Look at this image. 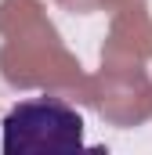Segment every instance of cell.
I'll return each mask as SVG.
<instances>
[{
  "mask_svg": "<svg viewBox=\"0 0 152 155\" xmlns=\"http://www.w3.org/2000/svg\"><path fill=\"white\" fill-rule=\"evenodd\" d=\"M76 148H83V116L62 97H26L4 116V155H47Z\"/></svg>",
  "mask_w": 152,
  "mask_h": 155,
  "instance_id": "obj_1",
  "label": "cell"
}]
</instances>
